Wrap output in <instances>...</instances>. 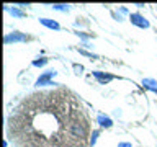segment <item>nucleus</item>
Here are the masks:
<instances>
[{"label":"nucleus","mask_w":157,"mask_h":147,"mask_svg":"<svg viewBox=\"0 0 157 147\" xmlns=\"http://www.w3.org/2000/svg\"><path fill=\"white\" fill-rule=\"evenodd\" d=\"M93 75L98 78V82H100V83H106V82L113 80V75H106V74H101V72H98V70L93 72Z\"/></svg>","instance_id":"nucleus-5"},{"label":"nucleus","mask_w":157,"mask_h":147,"mask_svg":"<svg viewBox=\"0 0 157 147\" xmlns=\"http://www.w3.org/2000/svg\"><path fill=\"white\" fill-rule=\"evenodd\" d=\"M88 131L85 110L67 88L28 95L7 124L15 147H85Z\"/></svg>","instance_id":"nucleus-1"},{"label":"nucleus","mask_w":157,"mask_h":147,"mask_svg":"<svg viewBox=\"0 0 157 147\" xmlns=\"http://www.w3.org/2000/svg\"><path fill=\"white\" fill-rule=\"evenodd\" d=\"M129 20H131L132 24H136V26H139V28H149V21L139 13H132L129 17Z\"/></svg>","instance_id":"nucleus-3"},{"label":"nucleus","mask_w":157,"mask_h":147,"mask_svg":"<svg viewBox=\"0 0 157 147\" xmlns=\"http://www.w3.org/2000/svg\"><path fill=\"white\" fill-rule=\"evenodd\" d=\"M39 21H41L44 26L48 28H52V29H59V24L56 21H52V20H48V18H39Z\"/></svg>","instance_id":"nucleus-7"},{"label":"nucleus","mask_w":157,"mask_h":147,"mask_svg":"<svg viewBox=\"0 0 157 147\" xmlns=\"http://www.w3.org/2000/svg\"><path fill=\"white\" fill-rule=\"evenodd\" d=\"M74 70H75V74H82L83 66H78V64H75V66H74Z\"/></svg>","instance_id":"nucleus-10"},{"label":"nucleus","mask_w":157,"mask_h":147,"mask_svg":"<svg viewBox=\"0 0 157 147\" xmlns=\"http://www.w3.org/2000/svg\"><path fill=\"white\" fill-rule=\"evenodd\" d=\"M118 147H131V144H128V142H121V144H118Z\"/></svg>","instance_id":"nucleus-14"},{"label":"nucleus","mask_w":157,"mask_h":147,"mask_svg":"<svg viewBox=\"0 0 157 147\" xmlns=\"http://www.w3.org/2000/svg\"><path fill=\"white\" fill-rule=\"evenodd\" d=\"M56 10H67V5H52Z\"/></svg>","instance_id":"nucleus-11"},{"label":"nucleus","mask_w":157,"mask_h":147,"mask_svg":"<svg viewBox=\"0 0 157 147\" xmlns=\"http://www.w3.org/2000/svg\"><path fill=\"white\" fill-rule=\"evenodd\" d=\"M56 74H57L56 70H48V72H44L43 75L36 80V85H38V87H39V85H57V83H52V82H51V77H54Z\"/></svg>","instance_id":"nucleus-2"},{"label":"nucleus","mask_w":157,"mask_h":147,"mask_svg":"<svg viewBox=\"0 0 157 147\" xmlns=\"http://www.w3.org/2000/svg\"><path fill=\"white\" fill-rule=\"evenodd\" d=\"M92 136H93V137H92V145H93V144H95L97 136H98V131H93V132H92Z\"/></svg>","instance_id":"nucleus-12"},{"label":"nucleus","mask_w":157,"mask_h":147,"mask_svg":"<svg viewBox=\"0 0 157 147\" xmlns=\"http://www.w3.org/2000/svg\"><path fill=\"white\" fill-rule=\"evenodd\" d=\"M98 124H100L101 127H111V119L108 116H105V115H100L98 116Z\"/></svg>","instance_id":"nucleus-6"},{"label":"nucleus","mask_w":157,"mask_h":147,"mask_svg":"<svg viewBox=\"0 0 157 147\" xmlns=\"http://www.w3.org/2000/svg\"><path fill=\"white\" fill-rule=\"evenodd\" d=\"M12 13L15 15V17H23V13H21V12H18V10H15V8L12 10Z\"/></svg>","instance_id":"nucleus-13"},{"label":"nucleus","mask_w":157,"mask_h":147,"mask_svg":"<svg viewBox=\"0 0 157 147\" xmlns=\"http://www.w3.org/2000/svg\"><path fill=\"white\" fill-rule=\"evenodd\" d=\"M48 62V59H44V57H41L39 61H34L33 62V66H36V67H41V66H44V64Z\"/></svg>","instance_id":"nucleus-9"},{"label":"nucleus","mask_w":157,"mask_h":147,"mask_svg":"<svg viewBox=\"0 0 157 147\" xmlns=\"http://www.w3.org/2000/svg\"><path fill=\"white\" fill-rule=\"evenodd\" d=\"M142 85H146L147 88H151L152 92H157V82L152 80V78H144V80H142Z\"/></svg>","instance_id":"nucleus-8"},{"label":"nucleus","mask_w":157,"mask_h":147,"mask_svg":"<svg viewBox=\"0 0 157 147\" xmlns=\"http://www.w3.org/2000/svg\"><path fill=\"white\" fill-rule=\"evenodd\" d=\"M25 39H26V36H25V34H20V33H12V34H7V36H5V43H18V41H25Z\"/></svg>","instance_id":"nucleus-4"}]
</instances>
